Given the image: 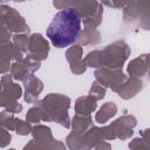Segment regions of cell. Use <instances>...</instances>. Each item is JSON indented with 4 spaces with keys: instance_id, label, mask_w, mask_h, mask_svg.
<instances>
[{
    "instance_id": "6da1fadb",
    "label": "cell",
    "mask_w": 150,
    "mask_h": 150,
    "mask_svg": "<svg viewBox=\"0 0 150 150\" xmlns=\"http://www.w3.org/2000/svg\"><path fill=\"white\" fill-rule=\"evenodd\" d=\"M81 32V18L73 8L57 12L52 19L46 34L57 48L68 47L76 41Z\"/></svg>"
}]
</instances>
